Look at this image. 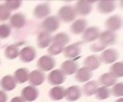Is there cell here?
Returning a JSON list of instances; mask_svg holds the SVG:
<instances>
[{"label": "cell", "mask_w": 123, "mask_h": 102, "mask_svg": "<svg viewBox=\"0 0 123 102\" xmlns=\"http://www.w3.org/2000/svg\"><path fill=\"white\" fill-rule=\"evenodd\" d=\"M8 99L7 95L5 92L0 90V102H6Z\"/></svg>", "instance_id": "obj_38"}, {"label": "cell", "mask_w": 123, "mask_h": 102, "mask_svg": "<svg viewBox=\"0 0 123 102\" xmlns=\"http://www.w3.org/2000/svg\"><path fill=\"white\" fill-rule=\"evenodd\" d=\"M10 102H25L21 97H15L11 99Z\"/></svg>", "instance_id": "obj_39"}, {"label": "cell", "mask_w": 123, "mask_h": 102, "mask_svg": "<svg viewBox=\"0 0 123 102\" xmlns=\"http://www.w3.org/2000/svg\"><path fill=\"white\" fill-rule=\"evenodd\" d=\"M9 24L11 27L16 29H19L25 25L26 18L22 13H16L10 16Z\"/></svg>", "instance_id": "obj_15"}, {"label": "cell", "mask_w": 123, "mask_h": 102, "mask_svg": "<svg viewBox=\"0 0 123 102\" xmlns=\"http://www.w3.org/2000/svg\"><path fill=\"white\" fill-rule=\"evenodd\" d=\"M101 60L97 55H91L87 56L84 61V67L87 68L90 71L97 69L101 65Z\"/></svg>", "instance_id": "obj_20"}, {"label": "cell", "mask_w": 123, "mask_h": 102, "mask_svg": "<svg viewBox=\"0 0 123 102\" xmlns=\"http://www.w3.org/2000/svg\"><path fill=\"white\" fill-rule=\"evenodd\" d=\"M79 69V64L75 60H66L61 65V71L65 75H72Z\"/></svg>", "instance_id": "obj_17"}, {"label": "cell", "mask_w": 123, "mask_h": 102, "mask_svg": "<svg viewBox=\"0 0 123 102\" xmlns=\"http://www.w3.org/2000/svg\"><path fill=\"white\" fill-rule=\"evenodd\" d=\"M105 49H106V47H105L104 46H102L98 41L96 42V43L92 44L90 46V50L92 52H99V51H102L105 50Z\"/></svg>", "instance_id": "obj_37"}, {"label": "cell", "mask_w": 123, "mask_h": 102, "mask_svg": "<svg viewBox=\"0 0 123 102\" xmlns=\"http://www.w3.org/2000/svg\"><path fill=\"white\" fill-rule=\"evenodd\" d=\"M22 5V1L19 0H7L4 2V6L11 11L18 9Z\"/></svg>", "instance_id": "obj_33"}, {"label": "cell", "mask_w": 123, "mask_h": 102, "mask_svg": "<svg viewBox=\"0 0 123 102\" xmlns=\"http://www.w3.org/2000/svg\"><path fill=\"white\" fill-rule=\"evenodd\" d=\"M77 14L74 7L71 6H63L58 11V18L66 23H70L75 20Z\"/></svg>", "instance_id": "obj_1"}, {"label": "cell", "mask_w": 123, "mask_h": 102, "mask_svg": "<svg viewBox=\"0 0 123 102\" xmlns=\"http://www.w3.org/2000/svg\"><path fill=\"white\" fill-rule=\"evenodd\" d=\"M37 55L35 49L33 46H27L24 47L19 54L20 60L24 63H29L33 61Z\"/></svg>", "instance_id": "obj_8"}, {"label": "cell", "mask_w": 123, "mask_h": 102, "mask_svg": "<svg viewBox=\"0 0 123 102\" xmlns=\"http://www.w3.org/2000/svg\"><path fill=\"white\" fill-rule=\"evenodd\" d=\"M98 88H99V83L97 81H90L84 85L82 90L85 96L91 97L95 94Z\"/></svg>", "instance_id": "obj_27"}, {"label": "cell", "mask_w": 123, "mask_h": 102, "mask_svg": "<svg viewBox=\"0 0 123 102\" xmlns=\"http://www.w3.org/2000/svg\"><path fill=\"white\" fill-rule=\"evenodd\" d=\"M96 98L99 100H105L108 99L111 94V90L106 87H99L95 93Z\"/></svg>", "instance_id": "obj_31"}, {"label": "cell", "mask_w": 123, "mask_h": 102, "mask_svg": "<svg viewBox=\"0 0 123 102\" xmlns=\"http://www.w3.org/2000/svg\"><path fill=\"white\" fill-rule=\"evenodd\" d=\"M115 9V2L112 0H102L97 4V9L102 14H109Z\"/></svg>", "instance_id": "obj_19"}, {"label": "cell", "mask_w": 123, "mask_h": 102, "mask_svg": "<svg viewBox=\"0 0 123 102\" xmlns=\"http://www.w3.org/2000/svg\"><path fill=\"white\" fill-rule=\"evenodd\" d=\"M111 93L113 94L114 97H122L123 96V83H116L111 91Z\"/></svg>", "instance_id": "obj_35"}, {"label": "cell", "mask_w": 123, "mask_h": 102, "mask_svg": "<svg viewBox=\"0 0 123 102\" xmlns=\"http://www.w3.org/2000/svg\"><path fill=\"white\" fill-rule=\"evenodd\" d=\"M92 3H94V1L86 0H79L76 1L74 6L76 14L81 16L89 14L92 10Z\"/></svg>", "instance_id": "obj_7"}, {"label": "cell", "mask_w": 123, "mask_h": 102, "mask_svg": "<svg viewBox=\"0 0 123 102\" xmlns=\"http://www.w3.org/2000/svg\"><path fill=\"white\" fill-rule=\"evenodd\" d=\"M50 6L48 3H43L37 5L33 10V15L37 19L47 17L50 13Z\"/></svg>", "instance_id": "obj_13"}, {"label": "cell", "mask_w": 123, "mask_h": 102, "mask_svg": "<svg viewBox=\"0 0 123 102\" xmlns=\"http://www.w3.org/2000/svg\"><path fill=\"white\" fill-rule=\"evenodd\" d=\"M19 54V44H11L6 47L4 50V56L8 59H16Z\"/></svg>", "instance_id": "obj_28"}, {"label": "cell", "mask_w": 123, "mask_h": 102, "mask_svg": "<svg viewBox=\"0 0 123 102\" xmlns=\"http://www.w3.org/2000/svg\"><path fill=\"white\" fill-rule=\"evenodd\" d=\"M30 72L26 68H19L17 69L14 73V79L17 83L23 84L28 81Z\"/></svg>", "instance_id": "obj_26"}, {"label": "cell", "mask_w": 123, "mask_h": 102, "mask_svg": "<svg viewBox=\"0 0 123 102\" xmlns=\"http://www.w3.org/2000/svg\"><path fill=\"white\" fill-rule=\"evenodd\" d=\"M63 49H64V47L52 43L48 49V53L51 56H56V55L61 54V52H63Z\"/></svg>", "instance_id": "obj_32"}, {"label": "cell", "mask_w": 123, "mask_h": 102, "mask_svg": "<svg viewBox=\"0 0 123 102\" xmlns=\"http://www.w3.org/2000/svg\"><path fill=\"white\" fill-rule=\"evenodd\" d=\"M92 77V72L86 67H81L75 73V79L78 82L84 83L89 82V80Z\"/></svg>", "instance_id": "obj_21"}, {"label": "cell", "mask_w": 123, "mask_h": 102, "mask_svg": "<svg viewBox=\"0 0 123 102\" xmlns=\"http://www.w3.org/2000/svg\"><path fill=\"white\" fill-rule=\"evenodd\" d=\"M0 86L4 92H10L16 87L17 82L12 76L6 75L1 79L0 82Z\"/></svg>", "instance_id": "obj_23"}, {"label": "cell", "mask_w": 123, "mask_h": 102, "mask_svg": "<svg viewBox=\"0 0 123 102\" xmlns=\"http://www.w3.org/2000/svg\"><path fill=\"white\" fill-rule=\"evenodd\" d=\"M87 22L86 20L84 19H79L74 21L71 26H70V31L73 34H80L84 33L85 29H86Z\"/></svg>", "instance_id": "obj_22"}, {"label": "cell", "mask_w": 123, "mask_h": 102, "mask_svg": "<svg viewBox=\"0 0 123 102\" xmlns=\"http://www.w3.org/2000/svg\"><path fill=\"white\" fill-rule=\"evenodd\" d=\"M110 72L114 75L117 79L123 76V61H119L113 64L110 68Z\"/></svg>", "instance_id": "obj_30"}, {"label": "cell", "mask_w": 123, "mask_h": 102, "mask_svg": "<svg viewBox=\"0 0 123 102\" xmlns=\"http://www.w3.org/2000/svg\"><path fill=\"white\" fill-rule=\"evenodd\" d=\"M66 89L61 86H55L49 92V97L53 101H60L65 97Z\"/></svg>", "instance_id": "obj_25"}, {"label": "cell", "mask_w": 123, "mask_h": 102, "mask_svg": "<svg viewBox=\"0 0 123 102\" xmlns=\"http://www.w3.org/2000/svg\"><path fill=\"white\" fill-rule=\"evenodd\" d=\"M60 20L56 16H50L45 19L41 24V29L43 31L49 34L55 32L60 26Z\"/></svg>", "instance_id": "obj_2"}, {"label": "cell", "mask_w": 123, "mask_h": 102, "mask_svg": "<svg viewBox=\"0 0 123 102\" xmlns=\"http://www.w3.org/2000/svg\"><path fill=\"white\" fill-rule=\"evenodd\" d=\"M45 79V74L40 70H34L29 74V83L30 86L37 87L41 85Z\"/></svg>", "instance_id": "obj_11"}, {"label": "cell", "mask_w": 123, "mask_h": 102, "mask_svg": "<svg viewBox=\"0 0 123 102\" xmlns=\"http://www.w3.org/2000/svg\"><path fill=\"white\" fill-rule=\"evenodd\" d=\"M81 44L82 42H76L66 46L63 51L64 56L70 60L76 59L81 52Z\"/></svg>", "instance_id": "obj_4"}, {"label": "cell", "mask_w": 123, "mask_h": 102, "mask_svg": "<svg viewBox=\"0 0 123 102\" xmlns=\"http://www.w3.org/2000/svg\"><path fill=\"white\" fill-rule=\"evenodd\" d=\"M37 67L41 71H48L52 70L55 66V60L50 55H44L41 56L37 63Z\"/></svg>", "instance_id": "obj_6"}, {"label": "cell", "mask_w": 123, "mask_h": 102, "mask_svg": "<svg viewBox=\"0 0 123 102\" xmlns=\"http://www.w3.org/2000/svg\"><path fill=\"white\" fill-rule=\"evenodd\" d=\"M120 57L119 51L115 49H107L104 50L100 54L99 59L101 62L105 64L115 63Z\"/></svg>", "instance_id": "obj_5"}, {"label": "cell", "mask_w": 123, "mask_h": 102, "mask_svg": "<svg viewBox=\"0 0 123 102\" xmlns=\"http://www.w3.org/2000/svg\"><path fill=\"white\" fill-rule=\"evenodd\" d=\"M117 79L112 75L110 72L105 73L101 75L99 78V84L102 85V87H110L114 86L117 83Z\"/></svg>", "instance_id": "obj_24"}, {"label": "cell", "mask_w": 123, "mask_h": 102, "mask_svg": "<svg viewBox=\"0 0 123 102\" xmlns=\"http://www.w3.org/2000/svg\"><path fill=\"white\" fill-rule=\"evenodd\" d=\"M69 41H70L69 36L65 32L58 33L52 38V43L60 45L63 47H64L66 44H68Z\"/></svg>", "instance_id": "obj_29"}, {"label": "cell", "mask_w": 123, "mask_h": 102, "mask_svg": "<svg viewBox=\"0 0 123 102\" xmlns=\"http://www.w3.org/2000/svg\"><path fill=\"white\" fill-rule=\"evenodd\" d=\"M52 38L50 34L42 31H40L37 37V45L40 49H45L48 47L52 43Z\"/></svg>", "instance_id": "obj_16"}, {"label": "cell", "mask_w": 123, "mask_h": 102, "mask_svg": "<svg viewBox=\"0 0 123 102\" xmlns=\"http://www.w3.org/2000/svg\"><path fill=\"white\" fill-rule=\"evenodd\" d=\"M11 26L6 24H2L0 25V39H4L8 38L11 34Z\"/></svg>", "instance_id": "obj_34"}, {"label": "cell", "mask_w": 123, "mask_h": 102, "mask_svg": "<svg viewBox=\"0 0 123 102\" xmlns=\"http://www.w3.org/2000/svg\"><path fill=\"white\" fill-rule=\"evenodd\" d=\"M81 97V91L78 86H71L66 89L65 97L68 102H75Z\"/></svg>", "instance_id": "obj_18"}, {"label": "cell", "mask_w": 123, "mask_h": 102, "mask_svg": "<svg viewBox=\"0 0 123 102\" xmlns=\"http://www.w3.org/2000/svg\"><path fill=\"white\" fill-rule=\"evenodd\" d=\"M98 42L105 47L114 45L117 41V35L115 32L110 30H106L99 34L98 37Z\"/></svg>", "instance_id": "obj_3"}, {"label": "cell", "mask_w": 123, "mask_h": 102, "mask_svg": "<svg viewBox=\"0 0 123 102\" xmlns=\"http://www.w3.org/2000/svg\"><path fill=\"white\" fill-rule=\"evenodd\" d=\"M105 26L107 30L113 32L120 29L122 27L121 17L118 15H113L110 16L105 21Z\"/></svg>", "instance_id": "obj_14"}, {"label": "cell", "mask_w": 123, "mask_h": 102, "mask_svg": "<svg viewBox=\"0 0 123 102\" xmlns=\"http://www.w3.org/2000/svg\"><path fill=\"white\" fill-rule=\"evenodd\" d=\"M115 102H123V98H120V99H119L116 100Z\"/></svg>", "instance_id": "obj_40"}, {"label": "cell", "mask_w": 123, "mask_h": 102, "mask_svg": "<svg viewBox=\"0 0 123 102\" xmlns=\"http://www.w3.org/2000/svg\"><path fill=\"white\" fill-rule=\"evenodd\" d=\"M99 34L100 31L97 26H90L84 31L82 39L84 42H92L98 39Z\"/></svg>", "instance_id": "obj_12"}, {"label": "cell", "mask_w": 123, "mask_h": 102, "mask_svg": "<svg viewBox=\"0 0 123 102\" xmlns=\"http://www.w3.org/2000/svg\"><path fill=\"white\" fill-rule=\"evenodd\" d=\"M39 95V92L37 89L32 86L25 87L21 92V97L25 102H31L37 99Z\"/></svg>", "instance_id": "obj_10"}, {"label": "cell", "mask_w": 123, "mask_h": 102, "mask_svg": "<svg viewBox=\"0 0 123 102\" xmlns=\"http://www.w3.org/2000/svg\"><path fill=\"white\" fill-rule=\"evenodd\" d=\"M11 16V11L4 6V4H0V21H6Z\"/></svg>", "instance_id": "obj_36"}, {"label": "cell", "mask_w": 123, "mask_h": 102, "mask_svg": "<svg viewBox=\"0 0 123 102\" xmlns=\"http://www.w3.org/2000/svg\"><path fill=\"white\" fill-rule=\"evenodd\" d=\"M66 81V75L61 69L52 71L48 76V82L50 85L58 86Z\"/></svg>", "instance_id": "obj_9"}]
</instances>
